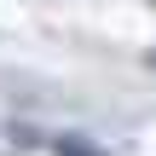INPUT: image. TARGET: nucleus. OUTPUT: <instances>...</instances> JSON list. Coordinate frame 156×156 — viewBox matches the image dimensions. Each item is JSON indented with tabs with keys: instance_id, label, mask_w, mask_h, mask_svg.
Instances as JSON below:
<instances>
[{
	"instance_id": "nucleus-1",
	"label": "nucleus",
	"mask_w": 156,
	"mask_h": 156,
	"mask_svg": "<svg viewBox=\"0 0 156 156\" xmlns=\"http://www.w3.org/2000/svg\"><path fill=\"white\" fill-rule=\"evenodd\" d=\"M58 156H93V151H87V145H75V139H64V145H58Z\"/></svg>"
},
{
	"instance_id": "nucleus-2",
	"label": "nucleus",
	"mask_w": 156,
	"mask_h": 156,
	"mask_svg": "<svg viewBox=\"0 0 156 156\" xmlns=\"http://www.w3.org/2000/svg\"><path fill=\"white\" fill-rule=\"evenodd\" d=\"M151 64H156V58H151Z\"/></svg>"
}]
</instances>
